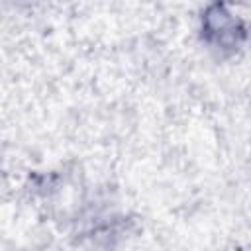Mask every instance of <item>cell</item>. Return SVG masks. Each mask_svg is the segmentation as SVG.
<instances>
[{"label": "cell", "instance_id": "1", "mask_svg": "<svg viewBox=\"0 0 251 251\" xmlns=\"http://www.w3.org/2000/svg\"><path fill=\"white\" fill-rule=\"evenodd\" d=\"M202 31L214 45H220L224 49V47H235L239 43L241 35L245 33V25L237 16L226 12L224 6H214L204 16Z\"/></svg>", "mask_w": 251, "mask_h": 251}]
</instances>
